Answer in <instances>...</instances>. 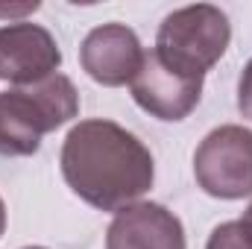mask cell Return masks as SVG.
<instances>
[{
	"label": "cell",
	"mask_w": 252,
	"mask_h": 249,
	"mask_svg": "<svg viewBox=\"0 0 252 249\" xmlns=\"http://www.w3.org/2000/svg\"><path fill=\"white\" fill-rule=\"evenodd\" d=\"M62 176L67 187L100 211H124L144 196L156 164L150 150L115 121H79L62 144Z\"/></svg>",
	"instance_id": "6da1fadb"
},
{
	"label": "cell",
	"mask_w": 252,
	"mask_h": 249,
	"mask_svg": "<svg viewBox=\"0 0 252 249\" xmlns=\"http://www.w3.org/2000/svg\"><path fill=\"white\" fill-rule=\"evenodd\" d=\"M79 112V94L64 73L0 91V156H35L41 138Z\"/></svg>",
	"instance_id": "7a4b0ae2"
},
{
	"label": "cell",
	"mask_w": 252,
	"mask_h": 249,
	"mask_svg": "<svg viewBox=\"0 0 252 249\" xmlns=\"http://www.w3.org/2000/svg\"><path fill=\"white\" fill-rule=\"evenodd\" d=\"M232 41V24L223 9L193 3L170 12L156 35V56L182 76L202 79L223 59Z\"/></svg>",
	"instance_id": "3957f363"
},
{
	"label": "cell",
	"mask_w": 252,
	"mask_h": 249,
	"mask_svg": "<svg viewBox=\"0 0 252 249\" xmlns=\"http://www.w3.org/2000/svg\"><path fill=\"white\" fill-rule=\"evenodd\" d=\"M196 185L217 199L252 193V129L226 124L211 129L193 153Z\"/></svg>",
	"instance_id": "277c9868"
},
{
	"label": "cell",
	"mask_w": 252,
	"mask_h": 249,
	"mask_svg": "<svg viewBox=\"0 0 252 249\" xmlns=\"http://www.w3.org/2000/svg\"><path fill=\"white\" fill-rule=\"evenodd\" d=\"M62 50L56 38L30 21L0 27V79L24 88L59 73Z\"/></svg>",
	"instance_id": "5b68a950"
},
{
	"label": "cell",
	"mask_w": 252,
	"mask_h": 249,
	"mask_svg": "<svg viewBox=\"0 0 252 249\" xmlns=\"http://www.w3.org/2000/svg\"><path fill=\"white\" fill-rule=\"evenodd\" d=\"M132 100L158 121H185L202 97V79L182 76L161 62L156 50L144 53L141 70L129 82Z\"/></svg>",
	"instance_id": "8992f818"
},
{
	"label": "cell",
	"mask_w": 252,
	"mask_h": 249,
	"mask_svg": "<svg viewBox=\"0 0 252 249\" xmlns=\"http://www.w3.org/2000/svg\"><path fill=\"white\" fill-rule=\"evenodd\" d=\"M79 62L94 82L118 88L135 79L144 62V50L135 30H129L126 24H103L85 35L79 47Z\"/></svg>",
	"instance_id": "52a82bcc"
},
{
	"label": "cell",
	"mask_w": 252,
	"mask_h": 249,
	"mask_svg": "<svg viewBox=\"0 0 252 249\" xmlns=\"http://www.w3.org/2000/svg\"><path fill=\"white\" fill-rule=\"evenodd\" d=\"M106 249H185L182 220L158 202H135L115 214Z\"/></svg>",
	"instance_id": "ba28073f"
},
{
	"label": "cell",
	"mask_w": 252,
	"mask_h": 249,
	"mask_svg": "<svg viewBox=\"0 0 252 249\" xmlns=\"http://www.w3.org/2000/svg\"><path fill=\"white\" fill-rule=\"evenodd\" d=\"M205 249H252V232L241 223V220H229V223H220Z\"/></svg>",
	"instance_id": "9c48e42d"
},
{
	"label": "cell",
	"mask_w": 252,
	"mask_h": 249,
	"mask_svg": "<svg viewBox=\"0 0 252 249\" xmlns=\"http://www.w3.org/2000/svg\"><path fill=\"white\" fill-rule=\"evenodd\" d=\"M238 109L244 118L252 121V59L247 62L244 73H241V82H238Z\"/></svg>",
	"instance_id": "30bf717a"
},
{
	"label": "cell",
	"mask_w": 252,
	"mask_h": 249,
	"mask_svg": "<svg viewBox=\"0 0 252 249\" xmlns=\"http://www.w3.org/2000/svg\"><path fill=\"white\" fill-rule=\"evenodd\" d=\"M38 3H18V6H0V18H12V15H27V12H35Z\"/></svg>",
	"instance_id": "8fae6325"
},
{
	"label": "cell",
	"mask_w": 252,
	"mask_h": 249,
	"mask_svg": "<svg viewBox=\"0 0 252 249\" xmlns=\"http://www.w3.org/2000/svg\"><path fill=\"white\" fill-rule=\"evenodd\" d=\"M3 232H6V205L0 199V238H3Z\"/></svg>",
	"instance_id": "7c38bea8"
},
{
	"label": "cell",
	"mask_w": 252,
	"mask_h": 249,
	"mask_svg": "<svg viewBox=\"0 0 252 249\" xmlns=\"http://www.w3.org/2000/svg\"><path fill=\"white\" fill-rule=\"evenodd\" d=\"M241 223H244V226L252 232V202H250V208H247V214H244V220H241Z\"/></svg>",
	"instance_id": "4fadbf2b"
},
{
	"label": "cell",
	"mask_w": 252,
	"mask_h": 249,
	"mask_svg": "<svg viewBox=\"0 0 252 249\" xmlns=\"http://www.w3.org/2000/svg\"><path fill=\"white\" fill-rule=\"evenodd\" d=\"M24 249H44V247H24Z\"/></svg>",
	"instance_id": "5bb4252c"
}]
</instances>
